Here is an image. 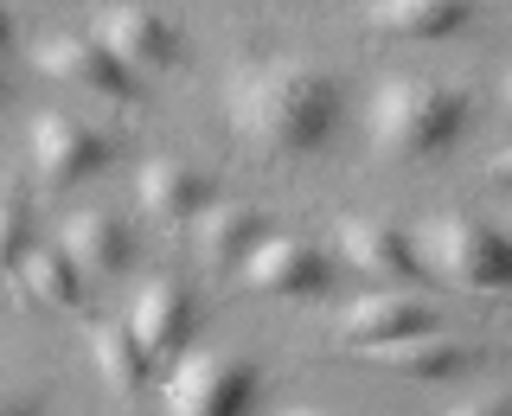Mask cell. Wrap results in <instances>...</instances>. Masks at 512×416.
I'll return each instance as SVG.
<instances>
[{"mask_svg": "<svg viewBox=\"0 0 512 416\" xmlns=\"http://www.w3.org/2000/svg\"><path fill=\"white\" fill-rule=\"evenodd\" d=\"M231 122L263 154H308L340 122V90L314 64H263L231 84Z\"/></svg>", "mask_w": 512, "mask_h": 416, "instance_id": "6da1fadb", "label": "cell"}, {"mask_svg": "<svg viewBox=\"0 0 512 416\" xmlns=\"http://www.w3.org/2000/svg\"><path fill=\"white\" fill-rule=\"evenodd\" d=\"M468 128V90H448L436 77H391L372 96V148L384 160H423L461 141Z\"/></svg>", "mask_w": 512, "mask_h": 416, "instance_id": "7a4b0ae2", "label": "cell"}, {"mask_svg": "<svg viewBox=\"0 0 512 416\" xmlns=\"http://www.w3.org/2000/svg\"><path fill=\"white\" fill-rule=\"evenodd\" d=\"M416 263H429L455 288H480V295L512 282V250L487 218H429L416 231Z\"/></svg>", "mask_w": 512, "mask_h": 416, "instance_id": "3957f363", "label": "cell"}, {"mask_svg": "<svg viewBox=\"0 0 512 416\" xmlns=\"http://www.w3.org/2000/svg\"><path fill=\"white\" fill-rule=\"evenodd\" d=\"M256 397V372L237 352H186L167 372V410L180 416H237Z\"/></svg>", "mask_w": 512, "mask_h": 416, "instance_id": "277c9868", "label": "cell"}, {"mask_svg": "<svg viewBox=\"0 0 512 416\" xmlns=\"http://www.w3.org/2000/svg\"><path fill=\"white\" fill-rule=\"evenodd\" d=\"M32 160H39V173L52 186H77V180L109 167V141L96 128H84L77 116H64V109H45L32 122Z\"/></svg>", "mask_w": 512, "mask_h": 416, "instance_id": "5b68a950", "label": "cell"}, {"mask_svg": "<svg viewBox=\"0 0 512 416\" xmlns=\"http://www.w3.org/2000/svg\"><path fill=\"white\" fill-rule=\"evenodd\" d=\"M244 276L250 288H263V295H320L327 288V256L314 244H301V237H263L250 256H244Z\"/></svg>", "mask_w": 512, "mask_h": 416, "instance_id": "8992f818", "label": "cell"}, {"mask_svg": "<svg viewBox=\"0 0 512 416\" xmlns=\"http://www.w3.org/2000/svg\"><path fill=\"white\" fill-rule=\"evenodd\" d=\"M96 39H103L128 71H167V64L180 58V39H173V26L160 20L154 7H109L103 20H96Z\"/></svg>", "mask_w": 512, "mask_h": 416, "instance_id": "52a82bcc", "label": "cell"}, {"mask_svg": "<svg viewBox=\"0 0 512 416\" xmlns=\"http://www.w3.org/2000/svg\"><path fill=\"white\" fill-rule=\"evenodd\" d=\"M128 327H135V340H141L148 359H167V352H180L186 333H192V295L173 276L141 282L135 308H128Z\"/></svg>", "mask_w": 512, "mask_h": 416, "instance_id": "ba28073f", "label": "cell"}, {"mask_svg": "<svg viewBox=\"0 0 512 416\" xmlns=\"http://www.w3.org/2000/svg\"><path fill=\"white\" fill-rule=\"evenodd\" d=\"M39 64L52 77H64V84H77V90H103V96H128L135 90V77H128V64L109 52L103 39H71V32H64V39H45L39 45Z\"/></svg>", "mask_w": 512, "mask_h": 416, "instance_id": "9c48e42d", "label": "cell"}, {"mask_svg": "<svg viewBox=\"0 0 512 416\" xmlns=\"http://www.w3.org/2000/svg\"><path fill=\"white\" fill-rule=\"evenodd\" d=\"M141 205L160 224H192L212 205V180H205L192 160H148L141 167Z\"/></svg>", "mask_w": 512, "mask_h": 416, "instance_id": "30bf717a", "label": "cell"}, {"mask_svg": "<svg viewBox=\"0 0 512 416\" xmlns=\"http://www.w3.org/2000/svg\"><path fill=\"white\" fill-rule=\"evenodd\" d=\"M423 327H436V308L416 295H359L340 320V333L359 346H384V340H404V333H423Z\"/></svg>", "mask_w": 512, "mask_h": 416, "instance_id": "8fae6325", "label": "cell"}, {"mask_svg": "<svg viewBox=\"0 0 512 416\" xmlns=\"http://www.w3.org/2000/svg\"><path fill=\"white\" fill-rule=\"evenodd\" d=\"M340 250L365 269V276H384V282H410L416 276L410 237L391 231V224H378V218H346L340 224Z\"/></svg>", "mask_w": 512, "mask_h": 416, "instance_id": "7c38bea8", "label": "cell"}, {"mask_svg": "<svg viewBox=\"0 0 512 416\" xmlns=\"http://www.w3.org/2000/svg\"><path fill=\"white\" fill-rule=\"evenodd\" d=\"M378 365H391V372H410V378H455L468 372L480 359L474 346H455V340H436V327L423 333H404V340H384V346H365Z\"/></svg>", "mask_w": 512, "mask_h": 416, "instance_id": "4fadbf2b", "label": "cell"}, {"mask_svg": "<svg viewBox=\"0 0 512 416\" xmlns=\"http://www.w3.org/2000/svg\"><path fill=\"white\" fill-rule=\"evenodd\" d=\"M192 237H199V256H212V263H244V256L269 237L263 212H250V205H205L199 218H192Z\"/></svg>", "mask_w": 512, "mask_h": 416, "instance_id": "5bb4252c", "label": "cell"}, {"mask_svg": "<svg viewBox=\"0 0 512 416\" xmlns=\"http://www.w3.org/2000/svg\"><path fill=\"white\" fill-rule=\"evenodd\" d=\"M58 244L71 250L77 269H96V276H116V269H128V256H135V244H128V224L109 218V212H77L71 224H64Z\"/></svg>", "mask_w": 512, "mask_h": 416, "instance_id": "9a60e30c", "label": "cell"}, {"mask_svg": "<svg viewBox=\"0 0 512 416\" xmlns=\"http://www.w3.org/2000/svg\"><path fill=\"white\" fill-rule=\"evenodd\" d=\"M90 352H96V372H103V384L116 397H141V391H148L154 359L141 352V340H135L128 320H103V327L90 333Z\"/></svg>", "mask_w": 512, "mask_h": 416, "instance_id": "2e32d148", "label": "cell"}, {"mask_svg": "<svg viewBox=\"0 0 512 416\" xmlns=\"http://www.w3.org/2000/svg\"><path fill=\"white\" fill-rule=\"evenodd\" d=\"M372 20L404 39H448L474 20V0H372Z\"/></svg>", "mask_w": 512, "mask_h": 416, "instance_id": "e0dca14e", "label": "cell"}, {"mask_svg": "<svg viewBox=\"0 0 512 416\" xmlns=\"http://www.w3.org/2000/svg\"><path fill=\"white\" fill-rule=\"evenodd\" d=\"M20 282H26V295L39 301V308H77L84 301V282H77V263H71V250H26L20 256Z\"/></svg>", "mask_w": 512, "mask_h": 416, "instance_id": "ac0fdd59", "label": "cell"}, {"mask_svg": "<svg viewBox=\"0 0 512 416\" xmlns=\"http://www.w3.org/2000/svg\"><path fill=\"white\" fill-rule=\"evenodd\" d=\"M20 256H26V205L0 192V269H13Z\"/></svg>", "mask_w": 512, "mask_h": 416, "instance_id": "d6986e66", "label": "cell"}, {"mask_svg": "<svg viewBox=\"0 0 512 416\" xmlns=\"http://www.w3.org/2000/svg\"><path fill=\"white\" fill-rule=\"evenodd\" d=\"M0 410H32V397L13 391V384H0Z\"/></svg>", "mask_w": 512, "mask_h": 416, "instance_id": "ffe728a7", "label": "cell"}, {"mask_svg": "<svg viewBox=\"0 0 512 416\" xmlns=\"http://www.w3.org/2000/svg\"><path fill=\"white\" fill-rule=\"evenodd\" d=\"M0 52H13V20H7V7H0Z\"/></svg>", "mask_w": 512, "mask_h": 416, "instance_id": "44dd1931", "label": "cell"}]
</instances>
